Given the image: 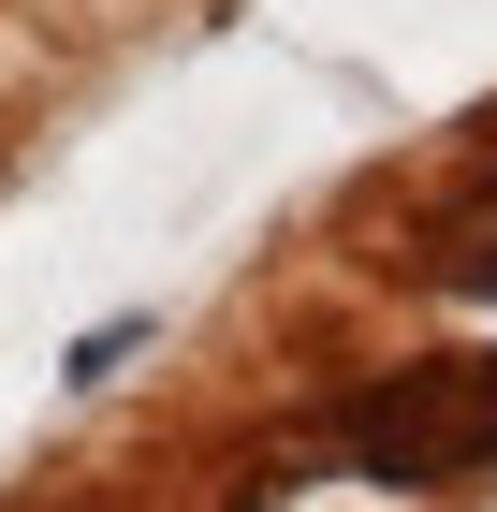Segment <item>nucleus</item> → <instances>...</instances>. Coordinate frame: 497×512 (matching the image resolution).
Segmentation results:
<instances>
[{"label":"nucleus","mask_w":497,"mask_h":512,"mask_svg":"<svg viewBox=\"0 0 497 512\" xmlns=\"http://www.w3.org/2000/svg\"><path fill=\"white\" fill-rule=\"evenodd\" d=\"M132 352H147V322H103V337H74V381H117Z\"/></svg>","instance_id":"nucleus-1"},{"label":"nucleus","mask_w":497,"mask_h":512,"mask_svg":"<svg viewBox=\"0 0 497 512\" xmlns=\"http://www.w3.org/2000/svg\"><path fill=\"white\" fill-rule=\"evenodd\" d=\"M454 278H468V293H497V235H483V249H468V264H454Z\"/></svg>","instance_id":"nucleus-2"}]
</instances>
